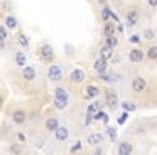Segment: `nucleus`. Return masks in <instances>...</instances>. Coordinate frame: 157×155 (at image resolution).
I'll use <instances>...</instances> for the list:
<instances>
[{
  "mask_svg": "<svg viewBox=\"0 0 157 155\" xmlns=\"http://www.w3.org/2000/svg\"><path fill=\"white\" fill-rule=\"evenodd\" d=\"M37 54L44 62H52V61H54V49H52L51 44H42V46L39 47Z\"/></svg>",
  "mask_w": 157,
  "mask_h": 155,
  "instance_id": "1",
  "label": "nucleus"
},
{
  "mask_svg": "<svg viewBox=\"0 0 157 155\" xmlns=\"http://www.w3.org/2000/svg\"><path fill=\"white\" fill-rule=\"evenodd\" d=\"M48 78L52 83L61 81L63 79V67L59 66V64H51V66L48 67Z\"/></svg>",
  "mask_w": 157,
  "mask_h": 155,
  "instance_id": "2",
  "label": "nucleus"
},
{
  "mask_svg": "<svg viewBox=\"0 0 157 155\" xmlns=\"http://www.w3.org/2000/svg\"><path fill=\"white\" fill-rule=\"evenodd\" d=\"M105 101L110 108H117V104H118V96H117V93L112 88H106L105 89Z\"/></svg>",
  "mask_w": 157,
  "mask_h": 155,
  "instance_id": "3",
  "label": "nucleus"
},
{
  "mask_svg": "<svg viewBox=\"0 0 157 155\" xmlns=\"http://www.w3.org/2000/svg\"><path fill=\"white\" fill-rule=\"evenodd\" d=\"M85 78H86V73L83 69H79V67L73 69L71 74H69V79H71V83H75V84L83 83V81H85Z\"/></svg>",
  "mask_w": 157,
  "mask_h": 155,
  "instance_id": "4",
  "label": "nucleus"
},
{
  "mask_svg": "<svg viewBox=\"0 0 157 155\" xmlns=\"http://www.w3.org/2000/svg\"><path fill=\"white\" fill-rule=\"evenodd\" d=\"M100 94V88L95 86V84H88V86L85 88V93H83V96L86 98V100H93V98H96Z\"/></svg>",
  "mask_w": 157,
  "mask_h": 155,
  "instance_id": "5",
  "label": "nucleus"
},
{
  "mask_svg": "<svg viewBox=\"0 0 157 155\" xmlns=\"http://www.w3.org/2000/svg\"><path fill=\"white\" fill-rule=\"evenodd\" d=\"M145 86H147V83H145V79H144V78H140V76L133 78V81H132V89L135 91V93H142V91L145 89Z\"/></svg>",
  "mask_w": 157,
  "mask_h": 155,
  "instance_id": "6",
  "label": "nucleus"
},
{
  "mask_svg": "<svg viewBox=\"0 0 157 155\" xmlns=\"http://www.w3.org/2000/svg\"><path fill=\"white\" fill-rule=\"evenodd\" d=\"M36 76H37V73H36V67H32V66H25L24 69H22V78H24L25 81H32V79H36Z\"/></svg>",
  "mask_w": 157,
  "mask_h": 155,
  "instance_id": "7",
  "label": "nucleus"
},
{
  "mask_svg": "<svg viewBox=\"0 0 157 155\" xmlns=\"http://www.w3.org/2000/svg\"><path fill=\"white\" fill-rule=\"evenodd\" d=\"M12 120H14V123L22 125V123H25V120H27V115H25V111H22V110H15L14 113H12Z\"/></svg>",
  "mask_w": 157,
  "mask_h": 155,
  "instance_id": "8",
  "label": "nucleus"
},
{
  "mask_svg": "<svg viewBox=\"0 0 157 155\" xmlns=\"http://www.w3.org/2000/svg\"><path fill=\"white\" fill-rule=\"evenodd\" d=\"M54 135H56V140L58 142H64V140H68V137H69V130L66 127H59L58 130L54 131Z\"/></svg>",
  "mask_w": 157,
  "mask_h": 155,
  "instance_id": "9",
  "label": "nucleus"
},
{
  "mask_svg": "<svg viewBox=\"0 0 157 155\" xmlns=\"http://www.w3.org/2000/svg\"><path fill=\"white\" fill-rule=\"evenodd\" d=\"M139 19H140V13H139V10H135V9H132L127 13V22H128V25H137Z\"/></svg>",
  "mask_w": 157,
  "mask_h": 155,
  "instance_id": "10",
  "label": "nucleus"
},
{
  "mask_svg": "<svg viewBox=\"0 0 157 155\" xmlns=\"http://www.w3.org/2000/svg\"><path fill=\"white\" fill-rule=\"evenodd\" d=\"M128 59H130V62H140L144 59V52L140 49H132L128 52Z\"/></svg>",
  "mask_w": 157,
  "mask_h": 155,
  "instance_id": "11",
  "label": "nucleus"
},
{
  "mask_svg": "<svg viewBox=\"0 0 157 155\" xmlns=\"http://www.w3.org/2000/svg\"><path fill=\"white\" fill-rule=\"evenodd\" d=\"M59 128V120L56 116H49L48 120H46V130L49 131H56Z\"/></svg>",
  "mask_w": 157,
  "mask_h": 155,
  "instance_id": "12",
  "label": "nucleus"
},
{
  "mask_svg": "<svg viewBox=\"0 0 157 155\" xmlns=\"http://www.w3.org/2000/svg\"><path fill=\"white\" fill-rule=\"evenodd\" d=\"M132 150H133V147L128 142H122V143L118 145V153L120 155H128V153H132Z\"/></svg>",
  "mask_w": 157,
  "mask_h": 155,
  "instance_id": "13",
  "label": "nucleus"
},
{
  "mask_svg": "<svg viewBox=\"0 0 157 155\" xmlns=\"http://www.w3.org/2000/svg\"><path fill=\"white\" fill-rule=\"evenodd\" d=\"M93 67H95L96 73H106V57L100 56V59L95 62V66H93Z\"/></svg>",
  "mask_w": 157,
  "mask_h": 155,
  "instance_id": "14",
  "label": "nucleus"
},
{
  "mask_svg": "<svg viewBox=\"0 0 157 155\" xmlns=\"http://www.w3.org/2000/svg\"><path fill=\"white\" fill-rule=\"evenodd\" d=\"M103 135L101 133H91V135H88V143L90 145H100L103 142Z\"/></svg>",
  "mask_w": 157,
  "mask_h": 155,
  "instance_id": "15",
  "label": "nucleus"
},
{
  "mask_svg": "<svg viewBox=\"0 0 157 155\" xmlns=\"http://www.w3.org/2000/svg\"><path fill=\"white\" fill-rule=\"evenodd\" d=\"M112 54H113V47H110L108 44H103L101 51H100V56L108 59V57H112Z\"/></svg>",
  "mask_w": 157,
  "mask_h": 155,
  "instance_id": "16",
  "label": "nucleus"
},
{
  "mask_svg": "<svg viewBox=\"0 0 157 155\" xmlns=\"http://www.w3.org/2000/svg\"><path fill=\"white\" fill-rule=\"evenodd\" d=\"M15 64H17V66H25V62H27V57H25V54L24 52H15Z\"/></svg>",
  "mask_w": 157,
  "mask_h": 155,
  "instance_id": "17",
  "label": "nucleus"
},
{
  "mask_svg": "<svg viewBox=\"0 0 157 155\" xmlns=\"http://www.w3.org/2000/svg\"><path fill=\"white\" fill-rule=\"evenodd\" d=\"M54 98H63V100H69L68 91H66L64 88H61V86H58V88L54 89Z\"/></svg>",
  "mask_w": 157,
  "mask_h": 155,
  "instance_id": "18",
  "label": "nucleus"
},
{
  "mask_svg": "<svg viewBox=\"0 0 157 155\" xmlns=\"http://www.w3.org/2000/svg\"><path fill=\"white\" fill-rule=\"evenodd\" d=\"M113 32H115V25H113L112 22H105V27H103V36H105V37L113 36Z\"/></svg>",
  "mask_w": 157,
  "mask_h": 155,
  "instance_id": "19",
  "label": "nucleus"
},
{
  "mask_svg": "<svg viewBox=\"0 0 157 155\" xmlns=\"http://www.w3.org/2000/svg\"><path fill=\"white\" fill-rule=\"evenodd\" d=\"M66 106H68V100L54 98V108H56V110H66Z\"/></svg>",
  "mask_w": 157,
  "mask_h": 155,
  "instance_id": "20",
  "label": "nucleus"
},
{
  "mask_svg": "<svg viewBox=\"0 0 157 155\" xmlns=\"http://www.w3.org/2000/svg\"><path fill=\"white\" fill-rule=\"evenodd\" d=\"M5 25H7V29H15L17 27V19L12 15H7L5 17Z\"/></svg>",
  "mask_w": 157,
  "mask_h": 155,
  "instance_id": "21",
  "label": "nucleus"
},
{
  "mask_svg": "<svg viewBox=\"0 0 157 155\" xmlns=\"http://www.w3.org/2000/svg\"><path fill=\"white\" fill-rule=\"evenodd\" d=\"M147 57L150 61H157V46H150L147 49Z\"/></svg>",
  "mask_w": 157,
  "mask_h": 155,
  "instance_id": "22",
  "label": "nucleus"
},
{
  "mask_svg": "<svg viewBox=\"0 0 157 155\" xmlns=\"http://www.w3.org/2000/svg\"><path fill=\"white\" fill-rule=\"evenodd\" d=\"M17 40H19V44H21L24 49H27V47H29V39H27V36H25V34L21 32V34L17 36Z\"/></svg>",
  "mask_w": 157,
  "mask_h": 155,
  "instance_id": "23",
  "label": "nucleus"
},
{
  "mask_svg": "<svg viewBox=\"0 0 157 155\" xmlns=\"http://www.w3.org/2000/svg\"><path fill=\"white\" fill-rule=\"evenodd\" d=\"M93 120H101L103 123H108V115H106L105 111H96L95 116H93Z\"/></svg>",
  "mask_w": 157,
  "mask_h": 155,
  "instance_id": "24",
  "label": "nucleus"
},
{
  "mask_svg": "<svg viewBox=\"0 0 157 155\" xmlns=\"http://www.w3.org/2000/svg\"><path fill=\"white\" fill-rule=\"evenodd\" d=\"M112 17V10H110V7H103V10H101V19H103V22H108V19Z\"/></svg>",
  "mask_w": 157,
  "mask_h": 155,
  "instance_id": "25",
  "label": "nucleus"
},
{
  "mask_svg": "<svg viewBox=\"0 0 157 155\" xmlns=\"http://www.w3.org/2000/svg\"><path fill=\"white\" fill-rule=\"evenodd\" d=\"M105 44H108L110 47H117V46H118V39H117L115 34H113V36H108V37H106Z\"/></svg>",
  "mask_w": 157,
  "mask_h": 155,
  "instance_id": "26",
  "label": "nucleus"
},
{
  "mask_svg": "<svg viewBox=\"0 0 157 155\" xmlns=\"http://www.w3.org/2000/svg\"><path fill=\"white\" fill-rule=\"evenodd\" d=\"M98 108H100V101H93L91 104H90L88 106V113H96V111H98Z\"/></svg>",
  "mask_w": 157,
  "mask_h": 155,
  "instance_id": "27",
  "label": "nucleus"
},
{
  "mask_svg": "<svg viewBox=\"0 0 157 155\" xmlns=\"http://www.w3.org/2000/svg\"><path fill=\"white\" fill-rule=\"evenodd\" d=\"M144 37H145L147 40L154 39V37H155V32H154V29H144Z\"/></svg>",
  "mask_w": 157,
  "mask_h": 155,
  "instance_id": "28",
  "label": "nucleus"
},
{
  "mask_svg": "<svg viewBox=\"0 0 157 155\" xmlns=\"http://www.w3.org/2000/svg\"><path fill=\"white\" fill-rule=\"evenodd\" d=\"M106 131L110 133V138H112V142H117V128L108 127V128H106Z\"/></svg>",
  "mask_w": 157,
  "mask_h": 155,
  "instance_id": "29",
  "label": "nucleus"
},
{
  "mask_svg": "<svg viewBox=\"0 0 157 155\" xmlns=\"http://www.w3.org/2000/svg\"><path fill=\"white\" fill-rule=\"evenodd\" d=\"M7 36H9V34H7V25H2V27H0V39L7 40Z\"/></svg>",
  "mask_w": 157,
  "mask_h": 155,
  "instance_id": "30",
  "label": "nucleus"
},
{
  "mask_svg": "<svg viewBox=\"0 0 157 155\" xmlns=\"http://www.w3.org/2000/svg\"><path fill=\"white\" fill-rule=\"evenodd\" d=\"M122 108L125 111H133V110H135V104H133V103H122Z\"/></svg>",
  "mask_w": 157,
  "mask_h": 155,
  "instance_id": "31",
  "label": "nucleus"
},
{
  "mask_svg": "<svg viewBox=\"0 0 157 155\" xmlns=\"http://www.w3.org/2000/svg\"><path fill=\"white\" fill-rule=\"evenodd\" d=\"M78 150H81V142H76V143L71 147V150H69V152H71V153H75V152H78Z\"/></svg>",
  "mask_w": 157,
  "mask_h": 155,
  "instance_id": "32",
  "label": "nucleus"
},
{
  "mask_svg": "<svg viewBox=\"0 0 157 155\" xmlns=\"http://www.w3.org/2000/svg\"><path fill=\"white\" fill-rule=\"evenodd\" d=\"M130 42L139 44V42H140V37H139V36H132V37H130Z\"/></svg>",
  "mask_w": 157,
  "mask_h": 155,
  "instance_id": "33",
  "label": "nucleus"
},
{
  "mask_svg": "<svg viewBox=\"0 0 157 155\" xmlns=\"http://www.w3.org/2000/svg\"><path fill=\"white\" fill-rule=\"evenodd\" d=\"M10 152L12 153H19V152H21V147H19V145H14V147L10 148Z\"/></svg>",
  "mask_w": 157,
  "mask_h": 155,
  "instance_id": "34",
  "label": "nucleus"
},
{
  "mask_svg": "<svg viewBox=\"0 0 157 155\" xmlns=\"http://www.w3.org/2000/svg\"><path fill=\"white\" fill-rule=\"evenodd\" d=\"M127 116H128V113H127V111H125V113H123V115H122V116H120V120H118V123H123V121H125V120H127Z\"/></svg>",
  "mask_w": 157,
  "mask_h": 155,
  "instance_id": "35",
  "label": "nucleus"
},
{
  "mask_svg": "<svg viewBox=\"0 0 157 155\" xmlns=\"http://www.w3.org/2000/svg\"><path fill=\"white\" fill-rule=\"evenodd\" d=\"M147 2H149V5H150V7H154V9L157 7V0H147Z\"/></svg>",
  "mask_w": 157,
  "mask_h": 155,
  "instance_id": "36",
  "label": "nucleus"
},
{
  "mask_svg": "<svg viewBox=\"0 0 157 155\" xmlns=\"http://www.w3.org/2000/svg\"><path fill=\"white\" fill-rule=\"evenodd\" d=\"M17 137H19V140H21V142H25V135L24 133H19Z\"/></svg>",
  "mask_w": 157,
  "mask_h": 155,
  "instance_id": "37",
  "label": "nucleus"
},
{
  "mask_svg": "<svg viewBox=\"0 0 157 155\" xmlns=\"http://www.w3.org/2000/svg\"><path fill=\"white\" fill-rule=\"evenodd\" d=\"M7 49V40H2V51Z\"/></svg>",
  "mask_w": 157,
  "mask_h": 155,
  "instance_id": "38",
  "label": "nucleus"
}]
</instances>
